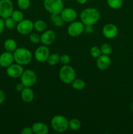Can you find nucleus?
Instances as JSON below:
<instances>
[{
	"label": "nucleus",
	"mask_w": 133,
	"mask_h": 134,
	"mask_svg": "<svg viewBox=\"0 0 133 134\" xmlns=\"http://www.w3.org/2000/svg\"><path fill=\"white\" fill-rule=\"evenodd\" d=\"M100 11L94 7L86 8L81 12L80 14V21L85 26H93L100 20Z\"/></svg>",
	"instance_id": "f257e3e1"
},
{
	"label": "nucleus",
	"mask_w": 133,
	"mask_h": 134,
	"mask_svg": "<svg viewBox=\"0 0 133 134\" xmlns=\"http://www.w3.org/2000/svg\"><path fill=\"white\" fill-rule=\"evenodd\" d=\"M13 56L14 62L22 66L30 64L33 58L31 51L24 47L17 48L13 52Z\"/></svg>",
	"instance_id": "f03ea898"
},
{
	"label": "nucleus",
	"mask_w": 133,
	"mask_h": 134,
	"mask_svg": "<svg viewBox=\"0 0 133 134\" xmlns=\"http://www.w3.org/2000/svg\"><path fill=\"white\" fill-rule=\"evenodd\" d=\"M69 122L66 116L61 115H55L51 120V126L55 132L57 133H64L68 130Z\"/></svg>",
	"instance_id": "7ed1b4c3"
},
{
	"label": "nucleus",
	"mask_w": 133,
	"mask_h": 134,
	"mask_svg": "<svg viewBox=\"0 0 133 134\" xmlns=\"http://www.w3.org/2000/svg\"><path fill=\"white\" fill-rule=\"evenodd\" d=\"M76 73L74 68L69 65H64L59 71V77L61 82L70 85L76 79Z\"/></svg>",
	"instance_id": "20e7f679"
},
{
	"label": "nucleus",
	"mask_w": 133,
	"mask_h": 134,
	"mask_svg": "<svg viewBox=\"0 0 133 134\" xmlns=\"http://www.w3.org/2000/svg\"><path fill=\"white\" fill-rule=\"evenodd\" d=\"M44 9L52 14H60L64 9L63 0H43Z\"/></svg>",
	"instance_id": "39448f33"
},
{
	"label": "nucleus",
	"mask_w": 133,
	"mask_h": 134,
	"mask_svg": "<svg viewBox=\"0 0 133 134\" xmlns=\"http://www.w3.org/2000/svg\"><path fill=\"white\" fill-rule=\"evenodd\" d=\"M21 82L25 87H31L37 82V75L31 69H26L20 77Z\"/></svg>",
	"instance_id": "423d86ee"
},
{
	"label": "nucleus",
	"mask_w": 133,
	"mask_h": 134,
	"mask_svg": "<svg viewBox=\"0 0 133 134\" xmlns=\"http://www.w3.org/2000/svg\"><path fill=\"white\" fill-rule=\"evenodd\" d=\"M16 30L20 35H29L34 29V22L28 19H23L17 23Z\"/></svg>",
	"instance_id": "0eeeda50"
},
{
	"label": "nucleus",
	"mask_w": 133,
	"mask_h": 134,
	"mask_svg": "<svg viewBox=\"0 0 133 134\" xmlns=\"http://www.w3.org/2000/svg\"><path fill=\"white\" fill-rule=\"evenodd\" d=\"M14 5L11 0H0V17L3 19L11 16Z\"/></svg>",
	"instance_id": "6e6552de"
},
{
	"label": "nucleus",
	"mask_w": 133,
	"mask_h": 134,
	"mask_svg": "<svg viewBox=\"0 0 133 134\" xmlns=\"http://www.w3.org/2000/svg\"><path fill=\"white\" fill-rule=\"evenodd\" d=\"M85 25L81 21H74L70 22L68 26L67 33L70 36L76 37L82 35L84 31Z\"/></svg>",
	"instance_id": "1a4fd4ad"
},
{
	"label": "nucleus",
	"mask_w": 133,
	"mask_h": 134,
	"mask_svg": "<svg viewBox=\"0 0 133 134\" xmlns=\"http://www.w3.org/2000/svg\"><path fill=\"white\" fill-rule=\"evenodd\" d=\"M50 54L49 48L46 45L39 46L35 52V58L38 62L44 63L47 62L48 57Z\"/></svg>",
	"instance_id": "9d476101"
},
{
	"label": "nucleus",
	"mask_w": 133,
	"mask_h": 134,
	"mask_svg": "<svg viewBox=\"0 0 133 134\" xmlns=\"http://www.w3.org/2000/svg\"><path fill=\"white\" fill-rule=\"evenodd\" d=\"M23 71L24 69L22 65L15 63L7 68V75L10 78L18 79L21 77Z\"/></svg>",
	"instance_id": "9b49d317"
},
{
	"label": "nucleus",
	"mask_w": 133,
	"mask_h": 134,
	"mask_svg": "<svg viewBox=\"0 0 133 134\" xmlns=\"http://www.w3.org/2000/svg\"><path fill=\"white\" fill-rule=\"evenodd\" d=\"M60 14H61L64 22H69V23L75 21L78 17L76 10L70 7L64 8Z\"/></svg>",
	"instance_id": "f8f14e48"
},
{
	"label": "nucleus",
	"mask_w": 133,
	"mask_h": 134,
	"mask_svg": "<svg viewBox=\"0 0 133 134\" xmlns=\"http://www.w3.org/2000/svg\"><path fill=\"white\" fill-rule=\"evenodd\" d=\"M102 34L106 38L109 39L116 37L118 34V28L112 23L106 24L102 28Z\"/></svg>",
	"instance_id": "ddd939ff"
},
{
	"label": "nucleus",
	"mask_w": 133,
	"mask_h": 134,
	"mask_svg": "<svg viewBox=\"0 0 133 134\" xmlns=\"http://www.w3.org/2000/svg\"><path fill=\"white\" fill-rule=\"evenodd\" d=\"M56 39V34L52 30H45L40 36V42L43 44L48 46L52 44Z\"/></svg>",
	"instance_id": "4468645a"
},
{
	"label": "nucleus",
	"mask_w": 133,
	"mask_h": 134,
	"mask_svg": "<svg viewBox=\"0 0 133 134\" xmlns=\"http://www.w3.org/2000/svg\"><path fill=\"white\" fill-rule=\"evenodd\" d=\"M14 56L10 52L5 51L0 54V66L7 68L14 62Z\"/></svg>",
	"instance_id": "2eb2a0df"
},
{
	"label": "nucleus",
	"mask_w": 133,
	"mask_h": 134,
	"mask_svg": "<svg viewBox=\"0 0 133 134\" xmlns=\"http://www.w3.org/2000/svg\"><path fill=\"white\" fill-rule=\"evenodd\" d=\"M112 63L110 57L109 55L102 54L99 56L96 60V67L100 70H106L110 68Z\"/></svg>",
	"instance_id": "dca6fc26"
},
{
	"label": "nucleus",
	"mask_w": 133,
	"mask_h": 134,
	"mask_svg": "<svg viewBox=\"0 0 133 134\" xmlns=\"http://www.w3.org/2000/svg\"><path fill=\"white\" fill-rule=\"evenodd\" d=\"M20 96L21 99L23 102L29 103L33 101L34 98H35V94L31 87H25L20 92Z\"/></svg>",
	"instance_id": "f3484780"
},
{
	"label": "nucleus",
	"mask_w": 133,
	"mask_h": 134,
	"mask_svg": "<svg viewBox=\"0 0 133 134\" xmlns=\"http://www.w3.org/2000/svg\"><path fill=\"white\" fill-rule=\"evenodd\" d=\"M33 133L35 134H47L49 132V128L48 126L42 122H37L33 124L32 126Z\"/></svg>",
	"instance_id": "a211bd4d"
},
{
	"label": "nucleus",
	"mask_w": 133,
	"mask_h": 134,
	"mask_svg": "<svg viewBox=\"0 0 133 134\" xmlns=\"http://www.w3.org/2000/svg\"><path fill=\"white\" fill-rule=\"evenodd\" d=\"M3 47L5 51L8 52H14L16 50L17 47V43L16 41L13 39H7L4 41Z\"/></svg>",
	"instance_id": "6ab92c4d"
},
{
	"label": "nucleus",
	"mask_w": 133,
	"mask_h": 134,
	"mask_svg": "<svg viewBox=\"0 0 133 134\" xmlns=\"http://www.w3.org/2000/svg\"><path fill=\"white\" fill-rule=\"evenodd\" d=\"M50 20L56 27H61L64 25V20L60 14H52L50 16Z\"/></svg>",
	"instance_id": "aec40b11"
},
{
	"label": "nucleus",
	"mask_w": 133,
	"mask_h": 134,
	"mask_svg": "<svg viewBox=\"0 0 133 134\" xmlns=\"http://www.w3.org/2000/svg\"><path fill=\"white\" fill-rule=\"evenodd\" d=\"M47 28V24L43 20H37L34 22V29L39 32H44Z\"/></svg>",
	"instance_id": "412c9836"
},
{
	"label": "nucleus",
	"mask_w": 133,
	"mask_h": 134,
	"mask_svg": "<svg viewBox=\"0 0 133 134\" xmlns=\"http://www.w3.org/2000/svg\"><path fill=\"white\" fill-rule=\"evenodd\" d=\"M72 87L76 90H82L86 86V82L82 79H75L71 83Z\"/></svg>",
	"instance_id": "4be33fe9"
},
{
	"label": "nucleus",
	"mask_w": 133,
	"mask_h": 134,
	"mask_svg": "<svg viewBox=\"0 0 133 134\" xmlns=\"http://www.w3.org/2000/svg\"><path fill=\"white\" fill-rule=\"evenodd\" d=\"M82 126L80 120L77 119H72L69 122V127L73 131L79 130Z\"/></svg>",
	"instance_id": "5701e85b"
},
{
	"label": "nucleus",
	"mask_w": 133,
	"mask_h": 134,
	"mask_svg": "<svg viewBox=\"0 0 133 134\" xmlns=\"http://www.w3.org/2000/svg\"><path fill=\"white\" fill-rule=\"evenodd\" d=\"M60 60V55L57 53H53L50 54L48 60H47V63L51 66L56 65V64L59 62Z\"/></svg>",
	"instance_id": "b1692460"
},
{
	"label": "nucleus",
	"mask_w": 133,
	"mask_h": 134,
	"mask_svg": "<svg viewBox=\"0 0 133 134\" xmlns=\"http://www.w3.org/2000/svg\"><path fill=\"white\" fill-rule=\"evenodd\" d=\"M106 2L112 9H119L123 5V0H106Z\"/></svg>",
	"instance_id": "393cba45"
},
{
	"label": "nucleus",
	"mask_w": 133,
	"mask_h": 134,
	"mask_svg": "<svg viewBox=\"0 0 133 134\" xmlns=\"http://www.w3.org/2000/svg\"><path fill=\"white\" fill-rule=\"evenodd\" d=\"M10 17L15 22L18 23V22H20V21L23 20L24 19V14H23V13L20 10H14L13 13H12L11 16H10Z\"/></svg>",
	"instance_id": "a878e982"
},
{
	"label": "nucleus",
	"mask_w": 133,
	"mask_h": 134,
	"mask_svg": "<svg viewBox=\"0 0 133 134\" xmlns=\"http://www.w3.org/2000/svg\"><path fill=\"white\" fill-rule=\"evenodd\" d=\"M17 5L20 10H27L31 5V1L30 0H17Z\"/></svg>",
	"instance_id": "bb28decb"
},
{
	"label": "nucleus",
	"mask_w": 133,
	"mask_h": 134,
	"mask_svg": "<svg viewBox=\"0 0 133 134\" xmlns=\"http://www.w3.org/2000/svg\"><path fill=\"white\" fill-rule=\"evenodd\" d=\"M5 28L8 30H13L14 28L16 27L17 22H15L11 17H9L5 19Z\"/></svg>",
	"instance_id": "cd10ccee"
},
{
	"label": "nucleus",
	"mask_w": 133,
	"mask_h": 134,
	"mask_svg": "<svg viewBox=\"0 0 133 134\" xmlns=\"http://www.w3.org/2000/svg\"><path fill=\"white\" fill-rule=\"evenodd\" d=\"M100 50H101L102 54L110 55L112 53L113 48H112V46L110 43H106L102 44L101 47H100Z\"/></svg>",
	"instance_id": "c85d7f7f"
},
{
	"label": "nucleus",
	"mask_w": 133,
	"mask_h": 134,
	"mask_svg": "<svg viewBox=\"0 0 133 134\" xmlns=\"http://www.w3.org/2000/svg\"><path fill=\"white\" fill-rule=\"evenodd\" d=\"M90 55L92 56L94 58H96L99 57L100 56H101L102 54L101 50L100 48H99L97 46H93V47H91L90 48Z\"/></svg>",
	"instance_id": "c756f323"
},
{
	"label": "nucleus",
	"mask_w": 133,
	"mask_h": 134,
	"mask_svg": "<svg viewBox=\"0 0 133 134\" xmlns=\"http://www.w3.org/2000/svg\"><path fill=\"white\" fill-rule=\"evenodd\" d=\"M29 41L33 44H39L40 42V36L37 34L33 33L29 35Z\"/></svg>",
	"instance_id": "7c9ffc66"
},
{
	"label": "nucleus",
	"mask_w": 133,
	"mask_h": 134,
	"mask_svg": "<svg viewBox=\"0 0 133 134\" xmlns=\"http://www.w3.org/2000/svg\"><path fill=\"white\" fill-rule=\"evenodd\" d=\"M70 61H71V58H70L69 55L64 54L60 56L59 62H61L63 65H67V64H69L70 62Z\"/></svg>",
	"instance_id": "2f4dec72"
},
{
	"label": "nucleus",
	"mask_w": 133,
	"mask_h": 134,
	"mask_svg": "<svg viewBox=\"0 0 133 134\" xmlns=\"http://www.w3.org/2000/svg\"><path fill=\"white\" fill-rule=\"evenodd\" d=\"M21 133L22 134H33V131L31 127L26 126L24 127L21 130Z\"/></svg>",
	"instance_id": "473e14b6"
},
{
	"label": "nucleus",
	"mask_w": 133,
	"mask_h": 134,
	"mask_svg": "<svg viewBox=\"0 0 133 134\" xmlns=\"http://www.w3.org/2000/svg\"><path fill=\"white\" fill-rule=\"evenodd\" d=\"M25 88V86L22 83V82H19L15 86V89L17 92H21L23 90V89Z\"/></svg>",
	"instance_id": "72a5a7b5"
},
{
	"label": "nucleus",
	"mask_w": 133,
	"mask_h": 134,
	"mask_svg": "<svg viewBox=\"0 0 133 134\" xmlns=\"http://www.w3.org/2000/svg\"><path fill=\"white\" fill-rule=\"evenodd\" d=\"M5 100V94L3 90L0 89V105L4 103Z\"/></svg>",
	"instance_id": "f704fd0d"
},
{
	"label": "nucleus",
	"mask_w": 133,
	"mask_h": 134,
	"mask_svg": "<svg viewBox=\"0 0 133 134\" xmlns=\"http://www.w3.org/2000/svg\"><path fill=\"white\" fill-rule=\"evenodd\" d=\"M5 28V21H4L3 18L0 17V34H1L3 32Z\"/></svg>",
	"instance_id": "c9c22d12"
},
{
	"label": "nucleus",
	"mask_w": 133,
	"mask_h": 134,
	"mask_svg": "<svg viewBox=\"0 0 133 134\" xmlns=\"http://www.w3.org/2000/svg\"><path fill=\"white\" fill-rule=\"evenodd\" d=\"M93 26H90V25H87V26H84V31H86L87 34H91L93 31Z\"/></svg>",
	"instance_id": "e433bc0d"
},
{
	"label": "nucleus",
	"mask_w": 133,
	"mask_h": 134,
	"mask_svg": "<svg viewBox=\"0 0 133 134\" xmlns=\"http://www.w3.org/2000/svg\"><path fill=\"white\" fill-rule=\"evenodd\" d=\"M80 5H84L87 2V0H76Z\"/></svg>",
	"instance_id": "4c0bfd02"
},
{
	"label": "nucleus",
	"mask_w": 133,
	"mask_h": 134,
	"mask_svg": "<svg viewBox=\"0 0 133 134\" xmlns=\"http://www.w3.org/2000/svg\"><path fill=\"white\" fill-rule=\"evenodd\" d=\"M131 108H132V110L133 111V103H132V106H131Z\"/></svg>",
	"instance_id": "58836bf2"
},
{
	"label": "nucleus",
	"mask_w": 133,
	"mask_h": 134,
	"mask_svg": "<svg viewBox=\"0 0 133 134\" xmlns=\"http://www.w3.org/2000/svg\"><path fill=\"white\" fill-rule=\"evenodd\" d=\"M63 1H72V0H63Z\"/></svg>",
	"instance_id": "ea45409f"
},
{
	"label": "nucleus",
	"mask_w": 133,
	"mask_h": 134,
	"mask_svg": "<svg viewBox=\"0 0 133 134\" xmlns=\"http://www.w3.org/2000/svg\"></svg>",
	"instance_id": "a19ab883"
}]
</instances>
